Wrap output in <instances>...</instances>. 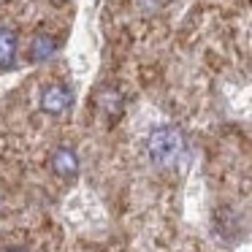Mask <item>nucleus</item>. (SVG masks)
<instances>
[{
    "instance_id": "obj_4",
    "label": "nucleus",
    "mask_w": 252,
    "mask_h": 252,
    "mask_svg": "<svg viewBox=\"0 0 252 252\" xmlns=\"http://www.w3.org/2000/svg\"><path fill=\"white\" fill-rule=\"evenodd\" d=\"M57 46H60V44H57L55 35H46V33L35 35V38L30 41V49H28L30 63H46L57 52Z\"/></svg>"
},
{
    "instance_id": "obj_8",
    "label": "nucleus",
    "mask_w": 252,
    "mask_h": 252,
    "mask_svg": "<svg viewBox=\"0 0 252 252\" xmlns=\"http://www.w3.org/2000/svg\"><path fill=\"white\" fill-rule=\"evenodd\" d=\"M57 3H65V0H57Z\"/></svg>"
},
{
    "instance_id": "obj_1",
    "label": "nucleus",
    "mask_w": 252,
    "mask_h": 252,
    "mask_svg": "<svg viewBox=\"0 0 252 252\" xmlns=\"http://www.w3.org/2000/svg\"><path fill=\"white\" fill-rule=\"evenodd\" d=\"M182 147H185V141H182V133L176 130V127H158V130H152L147 138L149 158L160 165H165V163L179 158Z\"/></svg>"
},
{
    "instance_id": "obj_5",
    "label": "nucleus",
    "mask_w": 252,
    "mask_h": 252,
    "mask_svg": "<svg viewBox=\"0 0 252 252\" xmlns=\"http://www.w3.org/2000/svg\"><path fill=\"white\" fill-rule=\"evenodd\" d=\"M17 60V33L11 28H0V68H11Z\"/></svg>"
},
{
    "instance_id": "obj_3",
    "label": "nucleus",
    "mask_w": 252,
    "mask_h": 252,
    "mask_svg": "<svg viewBox=\"0 0 252 252\" xmlns=\"http://www.w3.org/2000/svg\"><path fill=\"white\" fill-rule=\"evenodd\" d=\"M52 171H55L60 179H76L79 174V158L71 147H57L52 152Z\"/></svg>"
},
{
    "instance_id": "obj_6",
    "label": "nucleus",
    "mask_w": 252,
    "mask_h": 252,
    "mask_svg": "<svg viewBox=\"0 0 252 252\" xmlns=\"http://www.w3.org/2000/svg\"><path fill=\"white\" fill-rule=\"evenodd\" d=\"M98 109L103 111L109 120H117L120 117V111H122V98H120V93H114L111 87H103L98 93Z\"/></svg>"
},
{
    "instance_id": "obj_2",
    "label": "nucleus",
    "mask_w": 252,
    "mask_h": 252,
    "mask_svg": "<svg viewBox=\"0 0 252 252\" xmlns=\"http://www.w3.org/2000/svg\"><path fill=\"white\" fill-rule=\"evenodd\" d=\"M71 106H73V93L65 84H49L41 93V109L46 114H65Z\"/></svg>"
},
{
    "instance_id": "obj_7",
    "label": "nucleus",
    "mask_w": 252,
    "mask_h": 252,
    "mask_svg": "<svg viewBox=\"0 0 252 252\" xmlns=\"http://www.w3.org/2000/svg\"><path fill=\"white\" fill-rule=\"evenodd\" d=\"M8 252H25V250H8Z\"/></svg>"
}]
</instances>
